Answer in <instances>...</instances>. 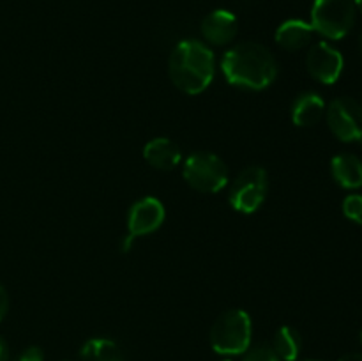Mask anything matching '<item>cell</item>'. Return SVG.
Here are the masks:
<instances>
[{
    "label": "cell",
    "mask_w": 362,
    "mask_h": 361,
    "mask_svg": "<svg viewBox=\"0 0 362 361\" xmlns=\"http://www.w3.org/2000/svg\"><path fill=\"white\" fill-rule=\"evenodd\" d=\"M221 69L230 85L264 91L274 84L278 76V62L271 50L262 42H237L221 59Z\"/></svg>",
    "instance_id": "obj_1"
},
{
    "label": "cell",
    "mask_w": 362,
    "mask_h": 361,
    "mask_svg": "<svg viewBox=\"0 0 362 361\" xmlns=\"http://www.w3.org/2000/svg\"><path fill=\"white\" fill-rule=\"evenodd\" d=\"M168 73L173 85L184 94H202L214 80V52L209 48L207 42L184 39L170 53Z\"/></svg>",
    "instance_id": "obj_2"
},
{
    "label": "cell",
    "mask_w": 362,
    "mask_h": 361,
    "mask_svg": "<svg viewBox=\"0 0 362 361\" xmlns=\"http://www.w3.org/2000/svg\"><path fill=\"white\" fill-rule=\"evenodd\" d=\"M253 322L250 314L240 308L226 310L216 319L211 328L212 349L223 356H239L251 347Z\"/></svg>",
    "instance_id": "obj_3"
},
{
    "label": "cell",
    "mask_w": 362,
    "mask_h": 361,
    "mask_svg": "<svg viewBox=\"0 0 362 361\" xmlns=\"http://www.w3.org/2000/svg\"><path fill=\"white\" fill-rule=\"evenodd\" d=\"M182 176L193 190L200 193H218L228 184L230 173L226 163L214 152L198 151L186 158Z\"/></svg>",
    "instance_id": "obj_4"
},
{
    "label": "cell",
    "mask_w": 362,
    "mask_h": 361,
    "mask_svg": "<svg viewBox=\"0 0 362 361\" xmlns=\"http://www.w3.org/2000/svg\"><path fill=\"white\" fill-rule=\"evenodd\" d=\"M354 0H315L311 7V27L327 39H343L356 23Z\"/></svg>",
    "instance_id": "obj_5"
},
{
    "label": "cell",
    "mask_w": 362,
    "mask_h": 361,
    "mask_svg": "<svg viewBox=\"0 0 362 361\" xmlns=\"http://www.w3.org/2000/svg\"><path fill=\"white\" fill-rule=\"evenodd\" d=\"M269 190V173L262 166H246L237 173L228 190V202L237 212L253 214L265 202Z\"/></svg>",
    "instance_id": "obj_6"
},
{
    "label": "cell",
    "mask_w": 362,
    "mask_h": 361,
    "mask_svg": "<svg viewBox=\"0 0 362 361\" xmlns=\"http://www.w3.org/2000/svg\"><path fill=\"white\" fill-rule=\"evenodd\" d=\"M166 218L165 205L156 197H144L131 205L127 212V236L122 241V251L131 250V244L138 237L148 236L163 225Z\"/></svg>",
    "instance_id": "obj_7"
},
{
    "label": "cell",
    "mask_w": 362,
    "mask_h": 361,
    "mask_svg": "<svg viewBox=\"0 0 362 361\" xmlns=\"http://www.w3.org/2000/svg\"><path fill=\"white\" fill-rule=\"evenodd\" d=\"M327 112V124L338 140L352 144L362 142V106L352 98L332 99Z\"/></svg>",
    "instance_id": "obj_8"
},
{
    "label": "cell",
    "mask_w": 362,
    "mask_h": 361,
    "mask_svg": "<svg viewBox=\"0 0 362 361\" xmlns=\"http://www.w3.org/2000/svg\"><path fill=\"white\" fill-rule=\"evenodd\" d=\"M306 67L308 73L315 80L325 85H332L341 76L345 60H343V55L339 53V50H336L329 42L320 41L311 46L310 52H308Z\"/></svg>",
    "instance_id": "obj_9"
},
{
    "label": "cell",
    "mask_w": 362,
    "mask_h": 361,
    "mask_svg": "<svg viewBox=\"0 0 362 361\" xmlns=\"http://www.w3.org/2000/svg\"><path fill=\"white\" fill-rule=\"evenodd\" d=\"M200 30L207 45L226 46L235 39L239 23L232 11L216 9L204 18Z\"/></svg>",
    "instance_id": "obj_10"
},
{
    "label": "cell",
    "mask_w": 362,
    "mask_h": 361,
    "mask_svg": "<svg viewBox=\"0 0 362 361\" xmlns=\"http://www.w3.org/2000/svg\"><path fill=\"white\" fill-rule=\"evenodd\" d=\"M144 158L158 170H173L182 161V151L173 140L166 137L152 138L144 147Z\"/></svg>",
    "instance_id": "obj_11"
},
{
    "label": "cell",
    "mask_w": 362,
    "mask_h": 361,
    "mask_svg": "<svg viewBox=\"0 0 362 361\" xmlns=\"http://www.w3.org/2000/svg\"><path fill=\"white\" fill-rule=\"evenodd\" d=\"M313 35L315 30L313 27H311V23L299 20V18H292V20H286L279 25L274 38L276 42H278L283 50L299 52V50H304L306 46L311 45Z\"/></svg>",
    "instance_id": "obj_12"
},
{
    "label": "cell",
    "mask_w": 362,
    "mask_h": 361,
    "mask_svg": "<svg viewBox=\"0 0 362 361\" xmlns=\"http://www.w3.org/2000/svg\"><path fill=\"white\" fill-rule=\"evenodd\" d=\"M325 113V101L317 92H303L292 105V120L296 126H315Z\"/></svg>",
    "instance_id": "obj_13"
},
{
    "label": "cell",
    "mask_w": 362,
    "mask_h": 361,
    "mask_svg": "<svg viewBox=\"0 0 362 361\" xmlns=\"http://www.w3.org/2000/svg\"><path fill=\"white\" fill-rule=\"evenodd\" d=\"M331 172L336 183L346 190H357L362 186V161L356 154L343 152L332 158Z\"/></svg>",
    "instance_id": "obj_14"
},
{
    "label": "cell",
    "mask_w": 362,
    "mask_h": 361,
    "mask_svg": "<svg viewBox=\"0 0 362 361\" xmlns=\"http://www.w3.org/2000/svg\"><path fill=\"white\" fill-rule=\"evenodd\" d=\"M81 361H124L120 347L113 340L92 338L81 347Z\"/></svg>",
    "instance_id": "obj_15"
},
{
    "label": "cell",
    "mask_w": 362,
    "mask_h": 361,
    "mask_svg": "<svg viewBox=\"0 0 362 361\" xmlns=\"http://www.w3.org/2000/svg\"><path fill=\"white\" fill-rule=\"evenodd\" d=\"M303 340L297 329L292 326H283L276 331L274 340H272V349L279 356L281 361H296L300 354Z\"/></svg>",
    "instance_id": "obj_16"
},
{
    "label": "cell",
    "mask_w": 362,
    "mask_h": 361,
    "mask_svg": "<svg viewBox=\"0 0 362 361\" xmlns=\"http://www.w3.org/2000/svg\"><path fill=\"white\" fill-rule=\"evenodd\" d=\"M244 361H281V360H279V356L276 354V350L272 349V345L260 343V345L250 347V349L244 353Z\"/></svg>",
    "instance_id": "obj_17"
},
{
    "label": "cell",
    "mask_w": 362,
    "mask_h": 361,
    "mask_svg": "<svg viewBox=\"0 0 362 361\" xmlns=\"http://www.w3.org/2000/svg\"><path fill=\"white\" fill-rule=\"evenodd\" d=\"M343 212H345L346 218L362 225V195H349L343 200Z\"/></svg>",
    "instance_id": "obj_18"
},
{
    "label": "cell",
    "mask_w": 362,
    "mask_h": 361,
    "mask_svg": "<svg viewBox=\"0 0 362 361\" xmlns=\"http://www.w3.org/2000/svg\"><path fill=\"white\" fill-rule=\"evenodd\" d=\"M14 361H45V354H42V350L39 347L32 345L27 347Z\"/></svg>",
    "instance_id": "obj_19"
},
{
    "label": "cell",
    "mask_w": 362,
    "mask_h": 361,
    "mask_svg": "<svg viewBox=\"0 0 362 361\" xmlns=\"http://www.w3.org/2000/svg\"><path fill=\"white\" fill-rule=\"evenodd\" d=\"M7 310H9V296H7L6 289H4V285L0 283V321L6 317Z\"/></svg>",
    "instance_id": "obj_20"
},
{
    "label": "cell",
    "mask_w": 362,
    "mask_h": 361,
    "mask_svg": "<svg viewBox=\"0 0 362 361\" xmlns=\"http://www.w3.org/2000/svg\"><path fill=\"white\" fill-rule=\"evenodd\" d=\"M7 357H9V350H7L6 342L0 338V361H7Z\"/></svg>",
    "instance_id": "obj_21"
},
{
    "label": "cell",
    "mask_w": 362,
    "mask_h": 361,
    "mask_svg": "<svg viewBox=\"0 0 362 361\" xmlns=\"http://www.w3.org/2000/svg\"><path fill=\"white\" fill-rule=\"evenodd\" d=\"M339 361H362V354H359V353L346 354V356H343Z\"/></svg>",
    "instance_id": "obj_22"
},
{
    "label": "cell",
    "mask_w": 362,
    "mask_h": 361,
    "mask_svg": "<svg viewBox=\"0 0 362 361\" xmlns=\"http://www.w3.org/2000/svg\"><path fill=\"white\" fill-rule=\"evenodd\" d=\"M354 4H356L357 9H359L361 13H362V0H354Z\"/></svg>",
    "instance_id": "obj_23"
},
{
    "label": "cell",
    "mask_w": 362,
    "mask_h": 361,
    "mask_svg": "<svg viewBox=\"0 0 362 361\" xmlns=\"http://www.w3.org/2000/svg\"><path fill=\"white\" fill-rule=\"evenodd\" d=\"M359 52H361V55H362V34H361V38H359Z\"/></svg>",
    "instance_id": "obj_24"
},
{
    "label": "cell",
    "mask_w": 362,
    "mask_h": 361,
    "mask_svg": "<svg viewBox=\"0 0 362 361\" xmlns=\"http://www.w3.org/2000/svg\"><path fill=\"white\" fill-rule=\"evenodd\" d=\"M361 342H362V333H361Z\"/></svg>",
    "instance_id": "obj_25"
},
{
    "label": "cell",
    "mask_w": 362,
    "mask_h": 361,
    "mask_svg": "<svg viewBox=\"0 0 362 361\" xmlns=\"http://www.w3.org/2000/svg\"><path fill=\"white\" fill-rule=\"evenodd\" d=\"M223 361H230V360H223Z\"/></svg>",
    "instance_id": "obj_26"
}]
</instances>
